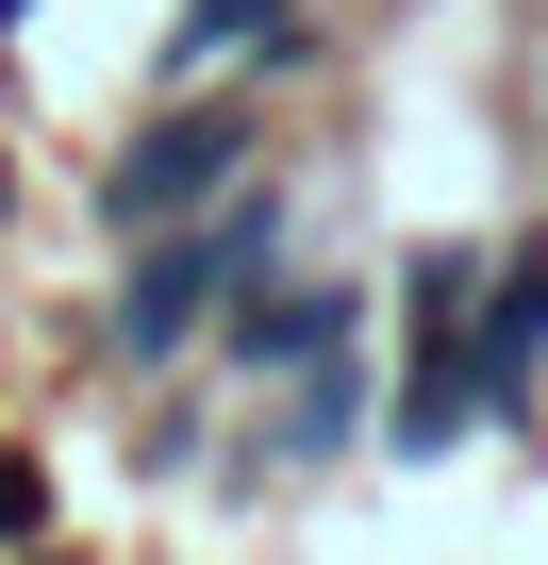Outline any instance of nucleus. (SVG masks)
<instances>
[{"label": "nucleus", "mask_w": 548, "mask_h": 565, "mask_svg": "<svg viewBox=\"0 0 548 565\" xmlns=\"http://www.w3.org/2000/svg\"><path fill=\"white\" fill-rule=\"evenodd\" d=\"M249 183V134H233V100L216 117H150L133 150H117V216L150 233V216H200V200H233Z\"/></svg>", "instance_id": "obj_1"}, {"label": "nucleus", "mask_w": 548, "mask_h": 565, "mask_svg": "<svg viewBox=\"0 0 548 565\" xmlns=\"http://www.w3.org/2000/svg\"><path fill=\"white\" fill-rule=\"evenodd\" d=\"M249 51H300V0H200L183 18V67H249Z\"/></svg>", "instance_id": "obj_3"}, {"label": "nucleus", "mask_w": 548, "mask_h": 565, "mask_svg": "<svg viewBox=\"0 0 548 565\" xmlns=\"http://www.w3.org/2000/svg\"><path fill=\"white\" fill-rule=\"evenodd\" d=\"M465 350H482V399L515 416V399H531V366H548V249H498V266H482Z\"/></svg>", "instance_id": "obj_2"}]
</instances>
